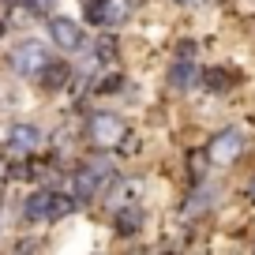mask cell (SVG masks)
I'll return each mask as SVG.
<instances>
[{"label":"cell","mask_w":255,"mask_h":255,"mask_svg":"<svg viewBox=\"0 0 255 255\" xmlns=\"http://www.w3.org/2000/svg\"><path fill=\"white\" fill-rule=\"evenodd\" d=\"M72 207H75V199H68V195H56V191H34L30 199H26L23 214L30 218V222H53V218L68 214Z\"/></svg>","instance_id":"cell-1"},{"label":"cell","mask_w":255,"mask_h":255,"mask_svg":"<svg viewBox=\"0 0 255 255\" xmlns=\"http://www.w3.org/2000/svg\"><path fill=\"white\" fill-rule=\"evenodd\" d=\"M45 64H49V49H45V41H38V38L19 41L15 53H11V68H15L19 75H38Z\"/></svg>","instance_id":"cell-2"},{"label":"cell","mask_w":255,"mask_h":255,"mask_svg":"<svg viewBox=\"0 0 255 255\" xmlns=\"http://www.w3.org/2000/svg\"><path fill=\"white\" fill-rule=\"evenodd\" d=\"M87 131H90V143L94 146H117L128 128H124V120H120L117 113H94Z\"/></svg>","instance_id":"cell-3"},{"label":"cell","mask_w":255,"mask_h":255,"mask_svg":"<svg viewBox=\"0 0 255 255\" xmlns=\"http://www.w3.org/2000/svg\"><path fill=\"white\" fill-rule=\"evenodd\" d=\"M240 150H244V135H240L237 128H225V131H218V135L210 139L207 158L214 161V165H229V161H237Z\"/></svg>","instance_id":"cell-4"},{"label":"cell","mask_w":255,"mask_h":255,"mask_svg":"<svg viewBox=\"0 0 255 255\" xmlns=\"http://www.w3.org/2000/svg\"><path fill=\"white\" fill-rule=\"evenodd\" d=\"M49 34H53V41H56L60 49H79V45H83L79 23H72V19H64V15L49 19Z\"/></svg>","instance_id":"cell-5"},{"label":"cell","mask_w":255,"mask_h":255,"mask_svg":"<svg viewBox=\"0 0 255 255\" xmlns=\"http://www.w3.org/2000/svg\"><path fill=\"white\" fill-rule=\"evenodd\" d=\"M83 15H87V23H120L124 8H120L117 0H87Z\"/></svg>","instance_id":"cell-6"},{"label":"cell","mask_w":255,"mask_h":255,"mask_svg":"<svg viewBox=\"0 0 255 255\" xmlns=\"http://www.w3.org/2000/svg\"><path fill=\"white\" fill-rule=\"evenodd\" d=\"M38 75H41V87H45V90H60L64 83L72 79V68H68L64 60H49Z\"/></svg>","instance_id":"cell-7"},{"label":"cell","mask_w":255,"mask_h":255,"mask_svg":"<svg viewBox=\"0 0 255 255\" xmlns=\"http://www.w3.org/2000/svg\"><path fill=\"white\" fill-rule=\"evenodd\" d=\"M38 143H41V131H38L34 124H19V128H11V150H15V154H30Z\"/></svg>","instance_id":"cell-8"},{"label":"cell","mask_w":255,"mask_h":255,"mask_svg":"<svg viewBox=\"0 0 255 255\" xmlns=\"http://www.w3.org/2000/svg\"><path fill=\"white\" fill-rule=\"evenodd\" d=\"M195 79H199V72H195V64L188 60V56H180V60L169 68V83H173L176 90H188V87H195Z\"/></svg>","instance_id":"cell-9"},{"label":"cell","mask_w":255,"mask_h":255,"mask_svg":"<svg viewBox=\"0 0 255 255\" xmlns=\"http://www.w3.org/2000/svg\"><path fill=\"white\" fill-rule=\"evenodd\" d=\"M113 225H117L120 237H135L139 225H143V214H139V207H120L117 218H113Z\"/></svg>","instance_id":"cell-10"},{"label":"cell","mask_w":255,"mask_h":255,"mask_svg":"<svg viewBox=\"0 0 255 255\" xmlns=\"http://www.w3.org/2000/svg\"><path fill=\"white\" fill-rule=\"evenodd\" d=\"M98 180H102V176H98L94 169H83V173L75 176V203H87L98 191Z\"/></svg>","instance_id":"cell-11"},{"label":"cell","mask_w":255,"mask_h":255,"mask_svg":"<svg viewBox=\"0 0 255 255\" xmlns=\"http://www.w3.org/2000/svg\"><path fill=\"white\" fill-rule=\"evenodd\" d=\"M203 79H207L210 90H229L233 87V72H225V68H210V72H203Z\"/></svg>","instance_id":"cell-12"},{"label":"cell","mask_w":255,"mask_h":255,"mask_svg":"<svg viewBox=\"0 0 255 255\" xmlns=\"http://www.w3.org/2000/svg\"><path fill=\"white\" fill-rule=\"evenodd\" d=\"M120 83H124V75H102V79H98V94H117L120 90Z\"/></svg>","instance_id":"cell-13"},{"label":"cell","mask_w":255,"mask_h":255,"mask_svg":"<svg viewBox=\"0 0 255 255\" xmlns=\"http://www.w3.org/2000/svg\"><path fill=\"white\" fill-rule=\"evenodd\" d=\"M109 56H117V38H98V60H109Z\"/></svg>","instance_id":"cell-14"},{"label":"cell","mask_w":255,"mask_h":255,"mask_svg":"<svg viewBox=\"0 0 255 255\" xmlns=\"http://www.w3.org/2000/svg\"><path fill=\"white\" fill-rule=\"evenodd\" d=\"M207 203H210V191H199V195H191V207L184 210V214H203V210H207Z\"/></svg>","instance_id":"cell-15"},{"label":"cell","mask_w":255,"mask_h":255,"mask_svg":"<svg viewBox=\"0 0 255 255\" xmlns=\"http://www.w3.org/2000/svg\"><path fill=\"white\" fill-rule=\"evenodd\" d=\"M56 0H30V8L34 11H41V15H49V8H53Z\"/></svg>","instance_id":"cell-16"},{"label":"cell","mask_w":255,"mask_h":255,"mask_svg":"<svg viewBox=\"0 0 255 255\" xmlns=\"http://www.w3.org/2000/svg\"><path fill=\"white\" fill-rule=\"evenodd\" d=\"M248 195H252V203H255V176H252V184H248Z\"/></svg>","instance_id":"cell-17"},{"label":"cell","mask_w":255,"mask_h":255,"mask_svg":"<svg viewBox=\"0 0 255 255\" xmlns=\"http://www.w3.org/2000/svg\"><path fill=\"white\" fill-rule=\"evenodd\" d=\"M176 4H195V0H176Z\"/></svg>","instance_id":"cell-18"},{"label":"cell","mask_w":255,"mask_h":255,"mask_svg":"<svg viewBox=\"0 0 255 255\" xmlns=\"http://www.w3.org/2000/svg\"><path fill=\"white\" fill-rule=\"evenodd\" d=\"M0 38H4V23H0Z\"/></svg>","instance_id":"cell-19"}]
</instances>
